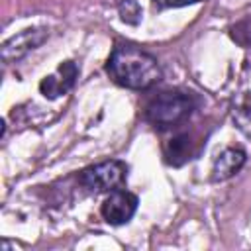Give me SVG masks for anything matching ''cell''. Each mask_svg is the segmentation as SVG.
Instances as JSON below:
<instances>
[{
	"mask_svg": "<svg viewBox=\"0 0 251 251\" xmlns=\"http://www.w3.org/2000/svg\"><path fill=\"white\" fill-rule=\"evenodd\" d=\"M106 71L116 84L131 90H147L163 76L157 59L131 43H118L112 49Z\"/></svg>",
	"mask_w": 251,
	"mask_h": 251,
	"instance_id": "cell-1",
	"label": "cell"
},
{
	"mask_svg": "<svg viewBox=\"0 0 251 251\" xmlns=\"http://www.w3.org/2000/svg\"><path fill=\"white\" fill-rule=\"evenodd\" d=\"M196 108V98L188 92H161L145 108V120L157 129H169L184 122Z\"/></svg>",
	"mask_w": 251,
	"mask_h": 251,
	"instance_id": "cell-2",
	"label": "cell"
},
{
	"mask_svg": "<svg viewBox=\"0 0 251 251\" xmlns=\"http://www.w3.org/2000/svg\"><path fill=\"white\" fill-rule=\"evenodd\" d=\"M127 176V165L118 159H110L84 169L78 176L80 184L90 192H112L122 188Z\"/></svg>",
	"mask_w": 251,
	"mask_h": 251,
	"instance_id": "cell-3",
	"label": "cell"
},
{
	"mask_svg": "<svg viewBox=\"0 0 251 251\" xmlns=\"http://www.w3.org/2000/svg\"><path fill=\"white\" fill-rule=\"evenodd\" d=\"M137 204H139V200L133 192L124 190V188H116L102 202L100 214L108 224L122 226V224H127L133 218V214L137 210Z\"/></svg>",
	"mask_w": 251,
	"mask_h": 251,
	"instance_id": "cell-4",
	"label": "cell"
},
{
	"mask_svg": "<svg viewBox=\"0 0 251 251\" xmlns=\"http://www.w3.org/2000/svg\"><path fill=\"white\" fill-rule=\"evenodd\" d=\"M47 37H49V31L45 27H27V29L12 35L2 45V53H0L2 61L4 63H12V61L22 59L29 51L37 49Z\"/></svg>",
	"mask_w": 251,
	"mask_h": 251,
	"instance_id": "cell-5",
	"label": "cell"
},
{
	"mask_svg": "<svg viewBox=\"0 0 251 251\" xmlns=\"http://www.w3.org/2000/svg\"><path fill=\"white\" fill-rule=\"evenodd\" d=\"M76 76H78V67L73 61H65L55 69V73H51L39 82V90L45 98H51V100L59 98L73 88Z\"/></svg>",
	"mask_w": 251,
	"mask_h": 251,
	"instance_id": "cell-6",
	"label": "cell"
},
{
	"mask_svg": "<svg viewBox=\"0 0 251 251\" xmlns=\"http://www.w3.org/2000/svg\"><path fill=\"white\" fill-rule=\"evenodd\" d=\"M245 159H247V155H245V151L241 147H227V149H224L216 157V161L212 165V180L218 182V180L231 178L245 165Z\"/></svg>",
	"mask_w": 251,
	"mask_h": 251,
	"instance_id": "cell-7",
	"label": "cell"
},
{
	"mask_svg": "<svg viewBox=\"0 0 251 251\" xmlns=\"http://www.w3.org/2000/svg\"><path fill=\"white\" fill-rule=\"evenodd\" d=\"M188 155H190V143L186 135L173 137L165 147V157H167V163L171 165H182L186 159H190Z\"/></svg>",
	"mask_w": 251,
	"mask_h": 251,
	"instance_id": "cell-8",
	"label": "cell"
},
{
	"mask_svg": "<svg viewBox=\"0 0 251 251\" xmlns=\"http://www.w3.org/2000/svg\"><path fill=\"white\" fill-rule=\"evenodd\" d=\"M231 116H233V122L235 126L251 137V98L249 96H243L235 102L233 110H231Z\"/></svg>",
	"mask_w": 251,
	"mask_h": 251,
	"instance_id": "cell-9",
	"label": "cell"
},
{
	"mask_svg": "<svg viewBox=\"0 0 251 251\" xmlns=\"http://www.w3.org/2000/svg\"><path fill=\"white\" fill-rule=\"evenodd\" d=\"M118 10H120V16H122V20L126 24H131V25L139 24V20H141V8H139L137 0H122L120 6H118Z\"/></svg>",
	"mask_w": 251,
	"mask_h": 251,
	"instance_id": "cell-10",
	"label": "cell"
},
{
	"mask_svg": "<svg viewBox=\"0 0 251 251\" xmlns=\"http://www.w3.org/2000/svg\"><path fill=\"white\" fill-rule=\"evenodd\" d=\"M159 6H186V4H196L202 0H155Z\"/></svg>",
	"mask_w": 251,
	"mask_h": 251,
	"instance_id": "cell-11",
	"label": "cell"
}]
</instances>
